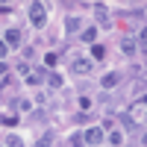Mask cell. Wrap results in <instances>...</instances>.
Returning <instances> with one entry per match:
<instances>
[{
    "mask_svg": "<svg viewBox=\"0 0 147 147\" xmlns=\"http://www.w3.org/2000/svg\"><path fill=\"white\" fill-rule=\"evenodd\" d=\"M80 109H82V112H88V109H91V100H88V97H80Z\"/></svg>",
    "mask_w": 147,
    "mask_h": 147,
    "instance_id": "4fadbf2b",
    "label": "cell"
},
{
    "mask_svg": "<svg viewBox=\"0 0 147 147\" xmlns=\"http://www.w3.org/2000/svg\"><path fill=\"white\" fill-rule=\"evenodd\" d=\"M65 27L74 32V30H80V21H77V18H68V24H65Z\"/></svg>",
    "mask_w": 147,
    "mask_h": 147,
    "instance_id": "5bb4252c",
    "label": "cell"
},
{
    "mask_svg": "<svg viewBox=\"0 0 147 147\" xmlns=\"http://www.w3.org/2000/svg\"><path fill=\"white\" fill-rule=\"evenodd\" d=\"M91 65H94L91 59H85V56H77V59H74V65H71V68L77 71V74H88V71H91Z\"/></svg>",
    "mask_w": 147,
    "mask_h": 147,
    "instance_id": "3957f363",
    "label": "cell"
},
{
    "mask_svg": "<svg viewBox=\"0 0 147 147\" xmlns=\"http://www.w3.org/2000/svg\"><path fill=\"white\" fill-rule=\"evenodd\" d=\"M141 103H147V94H144V97H141Z\"/></svg>",
    "mask_w": 147,
    "mask_h": 147,
    "instance_id": "ffe728a7",
    "label": "cell"
},
{
    "mask_svg": "<svg viewBox=\"0 0 147 147\" xmlns=\"http://www.w3.org/2000/svg\"><path fill=\"white\" fill-rule=\"evenodd\" d=\"M94 12H97V18H100V24H109V18H106V9H103L100 3L94 6Z\"/></svg>",
    "mask_w": 147,
    "mask_h": 147,
    "instance_id": "9c48e42d",
    "label": "cell"
},
{
    "mask_svg": "<svg viewBox=\"0 0 147 147\" xmlns=\"http://www.w3.org/2000/svg\"><path fill=\"white\" fill-rule=\"evenodd\" d=\"M82 141H85V138H82V136H80V132H77V136H71V144H74V147H80V144H82Z\"/></svg>",
    "mask_w": 147,
    "mask_h": 147,
    "instance_id": "2e32d148",
    "label": "cell"
},
{
    "mask_svg": "<svg viewBox=\"0 0 147 147\" xmlns=\"http://www.w3.org/2000/svg\"><path fill=\"white\" fill-rule=\"evenodd\" d=\"M6 53H9V47H6V41H3V38H0V59H3Z\"/></svg>",
    "mask_w": 147,
    "mask_h": 147,
    "instance_id": "ac0fdd59",
    "label": "cell"
},
{
    "mask_svg": "<svg viewBox=\"0 0 147 147\" xmlns=\"http://www.w3.org/2000/svg\"><path fill=\"white\" fill-rule=\"evenodd\" d=\"M85 141H88V144H100L103 138H106V132L100 129V127H91V129H85V136H82Z\"/></svg>",
    "mask_w": 147,
    "mask_h": 147,
    "instance_id": "7a4b0ae2",
    "label": "cell"
},
{
    "mask_svg": "<svg viewBox=\"0 0 147 147\" xmlns=\"http://www.w3.org/2000/svg\"><path fill=\"white\" fill-rule=\"evenodd\" d=\"M141 44H147V27L141 30Z\"/></svg>",
    "mask_w": 147,
    "mask_h": 147,
    "instance_id": "d6986e66",
    "label": "cell"
},
{
    "mask_svg": "<svg viewBox=\"0 0 147 147\" xmlns=\"http://www.w3.org/2000/svg\"><path fill=\"white\" fill-rule=\"evenodd\" d=\"M47 82H50L53 88H59V85H62V77H59V74H50V80H47Z\"/></svg>",
    "mask_w": 147,
    "mask_h": 147,
    "instance_id": "7c38bea8",
    "label": "cell"
},
{
    "mask_svg": "<svg viewBox=\"0 0 147 147\" xmlns=\"http://www.w3.org/2000/svg\"><path fill=\"white\" fill-rule=\"evenodd\" d=\"M121 50H124L127 56H132V53H136V41H132V38H121Z\"/></svg>",
    "mask_w": 147,
    "mask_h": 147,
    "instance_id": "5b68a950",
    "label": "cell"
},
{
    "mask_svg": "<svg viewBox=\"0 0 147 147\" xmlns=\"http://www.w3.org/2000/svg\"><path fill=\"white\" fill-rule=\"evenodd\" d=\"M6 144H9V147H24V141H21L18 136H9V138H6Z\"/></svg>",
    "mask_w": 147,
    "mask_h": 147,
    "instance_id": "8fae6325",
    "label": "cell"
},
{
    "mask_svg": "<svg viewBox=\"0 0 147 147\" xmlns=\"http://www.w3.org/2000/svg\"><path fill=\"white\" fill-rule=\"evenodd\" d=\"M103 56H106V50H103L100 44H94V47H91V62H100Z\"/></svg>",
    "mask_w": 147,
    "mask_h": 147,
    "instance_id": "8992f818",
    "label": "cell"
},
{
    "mask_svg": "<svg viewBox=\"0 0 147 147\" xmlns=\"http://www.w3.org/2000/svg\"><path fill=\"white\" fill-rule=\"evenodd\" d=\"M27 82H30V85H38V82H41V77H38V74H30V80H27Z\"/></svg>",
    "mask_w": 147,
    "mask_h": 147,
    "instance_id": "e0dca14e",
    "label": "cell"
},
{
    "mask_svg": "<svg viewBox=\"0 0 147 147\" xmlns=\"http://www.w3.org/2000/svg\"><path fill=\"white\" fill-rule=\"evenodd\" d=\"M3 41H6V47H18L21 44V30H6Z\"/></svg>",
    "mask_w": 147,
    "mask_h": 147,
    "instance_id": "277c9868",
    "label": "cell"
},
{
    "mask_svg": "<svg viewBox=\"0 0 147 147\" xmlns=\"http://www.w3.org/2000/svg\"><path fill=\"white\" fill-rule=\"evenodd\" d=\"M30 21H32V27H44V21H47V12L41 3H32L30 6Z\"/></svg>",
    "mask_w": 147,
    "mask_h": 147,
    "instance_id": "6da1fadb",
    "label": "cell"
},
{
    "mask_svg": "<svg viewBox=\"0 0 147 147\" xmlns=\"http://www.w3.org/2000/svg\"><path fill=\"white\" fill-rule=\"evenodd\" d=\"M80 38H82V41H91V44H94V38H97V30H94V27L82 30V35H80Z\"/></svg>",
    "mask_w": 147,
    "mask_h": 147,
    "instance_id": "ba28073f",
    "label": "cell"
},
{
    "mask_svg": "<svg viewBox=\"0 0 147 147\" xmlns=\"http://www.w3.org/2000/svg\"><path fill=\"white\" fill-rule=\"evenodd\" d=\"M44 65H47V68H53V65H56V56H53V53H47V56H44Z\"/></svg>",
    "mask_w": 147,
    "mask_h": 147,
    "instance_id": "9a60e30c",
    "label": "cell"
},
{
    "mask_svg": "<svg viewBox=\"0 0 147 147\" xmlns=\"http://www.w3.org/2000/svg\"><path fill=\"white\" fill-rule=\"evenodd\" d=\"M109 141H112L115 147H121V144H124V136H121V132H112V136H109Z\"/></svg>",
    "mask_w": 147,
    "mask_h": 147,
    "instance_id": "30bf717a",
    "label": "cell"
},
{
    "mask_svg": "<svg viewBox=\"0 0 147 147\" xmlns=\"http://www.w3.org/2000/svg\"><path fill=\"white\" fill-rule=\"evenodd\" d=\"M118 85V74H106L103 77V88H115Z\"/></svg>",
    "mask_w": 147,
    "mask_h": 147,
    "instance_id": "52a82bcc",
    "label": "cell"
}]
</instances>
